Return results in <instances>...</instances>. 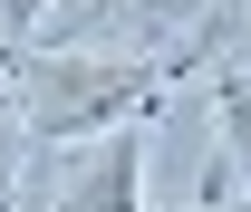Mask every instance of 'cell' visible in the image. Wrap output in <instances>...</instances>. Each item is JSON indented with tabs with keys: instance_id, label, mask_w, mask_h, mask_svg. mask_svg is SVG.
I'll return each mask as SVG.
<instances>
[{
	"instance_id": "cell-4",
	"label": "cell",
	"mask_w": 251,
	"mask_h": 212,
	"mask_svg": "<svg viewBox=\"0 0 251 212\" xmlns=\"http://www.w3.org/2000/svg\"><path fill=\"white\" fill-rule=\"evenodd\" d=\"M20 145H29V116H20V96H10V68H0V212L20 203Z\"/></svg>"
},
{
	"instance_id": "cell-1",
	"label": "cell",
	"mask_w": 251,
	"mask_h": 212,
	"mask_svg": "<svg viewBox=\"0 0 251 212\" xmlns=\"http://www.w3.org/2000/svg\"><path fill=\"white\" fill-rule=\"evenodd\" d=\"M232 29V10H213L203 29H184L164 58H106V48H20L10 68V96H20V116H29L39 145H87V135H116V125H145L164 96L184 87L193 68L222 48Z\"/></svg>"
},
{
	"instance_id": "cell-7",
	"label": "cell",
	"mask_w": 251,
	"mask_h": 212,
	"mask_svg": "<svg viewBox=\"0 0 251 212\" xmlns=\"http://www.w3.org/2000/svg\"><path fill=\"white\" fill-rule=\"evenodd\" d=\"M203 212H232V203H203Z\"/></svg>"
},
{
	"instance_id": "cell-6",
	"label": "cell",
	"mask_w": 251,
	"mask_h": 212,
	"mask_svg": "<svg viewBox=\"0 0 251 212\" xmlns=\"http://www.w3.org/2000/svg\"><path fill=\"white\" fill-rule=\"evenodd\" d=\"M49 10H58V0H0V58H20V48H39V29H49Z\"/></svg>"
},
{
	"instance_id": "cell-3",
	"label": "cell",
	"mask_w": 251,
	"mask_h": 212,
	"mask_svg": "<svg viewBox=\"0 0 251 212\" xmlns=\"http://www.w3.org/2000/svg\"><path fill=\"white\" fill-rule=\"evenodd\" d=\"M213 125H222V164L251 193V77L242 68H213Z\"/></svg>"
},
{
	"instance_id": "cell-5",
	"label": "cell",
	"mask_w": 251,
	"mask_h": 212,
	"mask_svg": "<svg viewBox=\"0 0 251 212\" xmlns=\"http://www.w3.org/2000/svg\"><path fill=\"white\" fill-rule=\"evenodd\" d=\"M126 10H135L145 39H174V29H203L213 20V0H126Z\"/></svg>"
},
{
	"instance_id": "cell-2",
	"label": "cell",
	"mask_w": 251,
	"mask_h": 212,
	"mask_svg": "<svg viewBox=\"0 0 251 212\" xmlns=\"http://www.w3.org/2000/svg\"><path fill=\"white\" fill-rule=\"evenodd\" d=\"M145 154H155V116H145V125H116V135H97L87 174L68 183L58 212H145Z\"/></svg>"
}]
</instances>
